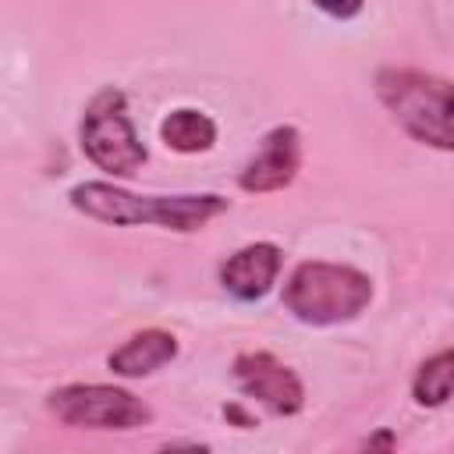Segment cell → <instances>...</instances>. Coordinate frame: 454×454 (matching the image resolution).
Instances as JSON below:
<instances>
[{"instance_id":"cell-1","label":"cell","mask_w":454,"mask_h":454,"mask_svg":"<svg viewBox=\"0 0 454 454\" xmlns=\"http://www.w3.org/2000/svg\"><path fill=\"white\" fill-rule=\"evenodd\" d=\"M71 206L85 213L89 220L114 223V227H163L177 234L202 231L209 220L231 209V202L216 192H199V195H135L128 188H117L110 181H82L67 192Z\"/></svg>"},{"instance_id":"cell-2","label":"cell","mask_w":454,"mask_h":454,"mask_svg":"<svg viewBox=\"0 0 454 454\" xmlns=\"http://www.w3.org/2000/svg\"><path fill=\"white\" fill-rule=\"evenodd\" d=\"M284 309L305 326H337L372 305V277L348 262H298L284 284Z\"/></svg>"},{"instance_id":"cell-3","label":"cell","mask_w":454,"mask_h":454,"mask_svg":"<svg viewBox=\"0 0 454 454\" xmlns=\"http://www.w3.org/2000/svg\"><path fill=\"white\" fill-rule=\"evenodd\" d=\"M376 96L415 142L454 153V82L415 67H383Z\"/></svg>"},{"instance_id":"cell-4","label":"cell","mask_w":454,"mask_h":454,"mask_svg":"<svg viewBox=\"0 0 454 454\" xmlns=\"http://www.w3.org/2000/svg\"><path fill=\"white\" fill-rule=\"evenodd\" d=\"M78 142H82L85 160L110 177H131L149 160V153L128 117V99L114 85L96 92L92 103L85 106L82 124H78Z\"/></svg>"},{"instance_id":"cell-5","label":"cell","mask_w":454,"mask_h":454,"mask_svg":"<svg viewBox=\"0 0 454 454\" xmlns=\"http://www.w3.org/2000/svg\"><path fill=\"white\" fill-rule=\"evenodd\" d=\"M46 411L78 429H138L153 419L149 404L124 387L110 383H67L46 397Z\"/></svg>"},{"instance_id":"cell-6","label":"cell","mask_w":454,"mask_h":454,"mask_svg":"<svg viewBox=\"0 0 454 454\" xmlns=\"http://www.w3.org/2000/svg\"><path fill=\"white\" fill-rule=\"evenodd\" d=\"M234 383L245 397L259 401L270 415H298L305 408V387L298 380V372L291 365H284L277 355L270 351H245L234 358L231 365Z\"/></svg>"},{"instance_id":"cell-7","label":"cell","mask_w":454,"mask_h":454,"mask_svg":"<svg viewBox=\"0 0 454 454\" xmlns=\"http://www.w3.org/2000/svg\"><path fill=\"white\" fill-rule=\"evenodd\" d=\"M298 167H301V135L294 124H277L273 131L262 135L259 149L241 167L238 184L241 192L270 195V192L287 188L298 177Z\"/></svg>"},{"instance_id":"cell-8","label":"cell","mask_w":454,"mask_h":454,"mask_svg":"<svg viewBox=\"0 0 454 454\" xmlns=\"http://www.w3.org/2000/svg\"><path fill=\"white\" fill-rule=\"evenodd\" d=\"M280 266H284V252L273 241H255L227 255V262L220 266V284L238 301H259L277 284Z\"/></svg>"},{"instance_id":"cell-9","label":"cell","mask_w":454,"mask_h":454,"mask_svg":"<svg viewBox=\"0 0 454 454\" xmlns=\"http://www.w3.org/2000/svg\"><path fill=\"white\" fill-rule=\"evenodd\" d=\"M174 358H177V337L153 326V330H142V333L128 337L117 351H110L106 365H110L114 376L142 380V376H153L156 369H163Z\"/></svg>"},{"instance_id":"cell-10","label":"cell","mask_w":454,"mask_h":454,"mask_svg":"<svg viewBox=\"0 0 454 454\" xmlns=\"http://www.w3.org/2000/svg\"><path fill=\"white\" fill-rule=\"evenodd\" d=\"M160 138L167 149L174 153H209L216 145V121L206 114V110H195V106H181V110H170L163 121H160Z\"/></svg>"},{"instance_id":"cell-11","label":"cell","mask_w":454,"mask_h":454,"mask_svg":"<svg viewBox=\"0 0 454 454\" xmlns=\"http://www.w3.org/2000/svg\"><path fill=\"white\" fill-rule=\"evenodd\" d=\"M411 397L419 408H443L454 397V348H443L419 365L411 380Z\"/></svg>"},{"instance_id":"cell-12","label":"cell","mask_w":454,"mask_h":454,"mask_svg":"<svg viewBox=\"0 0 454 454\" xmlns=\"http://www.w3.org/2000/svg\"><path fill=\"white\" fill-rule=\"evenodd\" d=\"M358 454H397V436H394V429H376V433H369V436L362 440Z\"/></svg>"},{"instance_id":"cell-13","label":"cell","mask_w":454,"mask_h":454,"mask_svg":"<svg viewBox=\"0 0 454 454\" xmlns=\"http://www.w3.org/2000/svg\"><path fill=\"white\" fill-rule=\"evenodd\" d=\"M223 419H227V422H234L238 429H255V426H259V422H255V415H248V411H245L238 401L223 404Z\"/></svg>"},{"instance_id":"cell-14","label":"cell","mask_w":454,"mask_h":454,"mask_svg":"<svg viewBox=\"0 0 454 454\" xmlns=\"http://www.w3.org/2000/svg\"><path fill=\"white\" fill-rule=\"evenodd\" d=\"M160 454H213L209 443H163Z\"/></svg>"},{"instance_id":"cell-15","label":"cell","mask_w":454,"mask_h":454,"mask_svg":"<svg viewBox=\"0 0 454 454\" xmlns=\"http://www.w3.org/2000/svg\"><path fill=\"white\" fill-rule=\"evenodd\" d=\"M323 14H330V18H355V14H362V4H348V7H319Z\"/></svg>"}]
</instances>
